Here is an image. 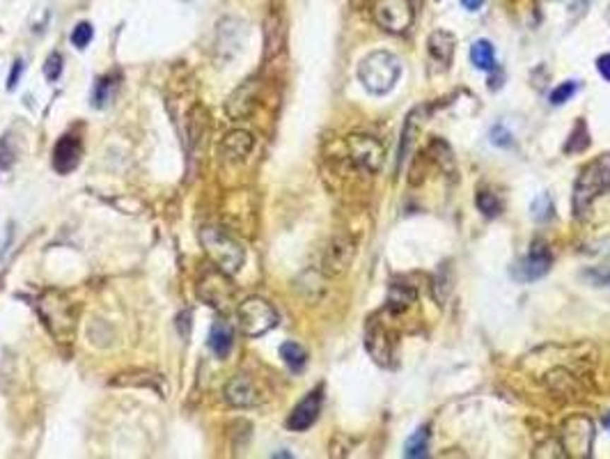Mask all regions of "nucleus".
Masks as SVG:
<instances>
[{
	"label": "nucleus",
	"instance_id": "7",
	"mask_svg": "<svg viewBox=\"0 0 610 459\" xmlns=\"http://www.w3.org/2000/svg\"><path fill=\"white\" fill-rule=\"evenodd\" d=\"M347 150H349V161L354 163V168H358L365 174H376L385 161L383 145L374 141L372 136H363V133L349 136Z\"/></svg>",
	"mask_w": 610,
	"mask_h": 459
},
{
	"label": "nucleus",
	"instance_id": "16",
	"mask_svg": "<svg viewBox=\"0 0 610 459\" xmlns=\"http://www.w3.org/2000/svg\"><path fill=\"white\" fill-rule=\"evenodd\" d=\"M551 264H553V255L549 251V246L544 242H537L532 246L530 255L525 257V262L521 266L523 280H537V278H542V275H546Z\"/></svg>",
	"mask_w": 610,
	"mask_h": 459
},
{
	"label": "nucleus",
	"instance_id": "3",
	"mask_svg": "<svg viewBox=\"0 0 610 459\" xmlns=\"http://www.w3.org/2000/svg\"><path fill=\"white\" fill-rule=\"evenodd\" d=\"M606 191H610V161L606 156H602V159L585 165L574 184V198H571L574 216L585 218L587 211L592 209L594 200L602 198Z\"/></svg>",
	"mask_w": 610,
	"mask_h": 459
},
{
	"label": "nucleus",
	"instance_id": "29",
	"mask_svg": "<svg viewBox=\"0 0 610 459\" xmlns=\"http://www.w3.org/2000/svg\"><path fill=\"white\" fill-rule=\"evenodd\" d=\"M9 143H12V136H9V133L0 138V168H3V170H7L9 165L16 161V150H12Z\"/></svg>",
	"mask_w": 610,
	"mask_h": 459
},
{
	"label": "nucleus",
	"instance_id": "15",
	"mask_svg": "<svg viewBox=\"0 0 610 459\" xmlns=\"http://www.w3.org/2000/svg\"><path fill=\"white\" fill-rule=\"evenodd\" d=\"M257 104V83L246 81L241 88H237L225 101V110L232 119H244L255 110Z\"/></svg>",
	"mask_w": 610,
	"mask_h": 459
},
{
	"label": "nucleus",
	"instance_id": "34",
	"mask_svg": "<svg viewBox=\"0 0 610 459\" xmlns=\"http://www.w3.org/2000/svg\"><path fill=\"white\" fill-rule=\"evenodd\" d=\"M461 5H464L468 12H477V9L484 5V0H461Z\"/></svg>",
	"mask_w": 610,
	"mask_h": 459
},
{
	"label": "nucleus",
	"instance_id": "1",
	"mask_svg": "<svg viewBox=\"0 0 610 459\" xmlns=\"http://www.w3.org/2000/svg\"><path fill=\"white\" fill-rule=\"evenodd\" d=\"M40 319L44 326L49 328V333L58 340V342H71L76 335V324H78V308L67 294L58 290H46L35 303Z\"/></svg>",
	"mask_w": 610,
	"mask_h": 459
},
{
	"label": "nucleus",
	"instance_id": "24",
	"mask_svg": "<svg viewBox=\"0 0 610 459\" xmlns=\"http://www.w3.org/2000/svg\"><path fill=\"white\" fill-rule=\"evenodd\" d=\"M415 131H418V110L406 117V126H404V136H402V147H400V163L406 159V150L411 147Z\"/></svg>",
	"mask_w": 610,
	"mask_h": 459
},
{
	"label": "nucleus",
	"instance_id": "23",
	"mask_svg": "<svg viewBox=\"0 0 610 459\" xmlns=\"http://www.w3.org/2000/svg\"><path fill=\"white\" fill-rule=\"evenodd\" d=\"M587 145H590V133H587V126H585V122H583V119H578V124H576V131L571 133V141L567 143L565 152H567V154H571V152H585V150H587Z\"/></svg>",
	"mask_w": 610,
	"mask_h": 459
},
{
	"label": "nucleus",
	"instance_id": "13",
	"mask_svg": "<svg viewBox=\"0 0 610 459\" xmlns=\"http://www.w3.org/2000/svg\"><path fill=\"white\" fill-rule=\"evenodd\" d=\"M365 347H367L369 356H372L378 365H388V361H390V338H388L385 326L376 317L367 321Z\"/></svg>",
	"mask_w": 610,
	"mask_h": 459
},
{
	"label": "nucleus",
	"instance_id": "28",
	"mask_svg": "<svg viewBox=\"0 0 610 459\" xmlns=\"http://www.w3.org/2000/svg\"><path fill=\"white\" fill-rule=\"evenodd\" d=\"M532 216L537 218V220H549V218L553 216V202H551V198L546 196V193H542V196L534 200Z\"/></svg>",
	"mask_w": 610,
	"mask_h": 459
},
{
	"label": "nucleus",
	"instance_id": "2",
	"mask_svg": "<svg viewBox=\"0 0 610 459\" xmlns=\"http://www.w3.org/2000/svg\"><path fill=\"white\" fill-rule=\"evenodd\" d=\"M402 76V62L390 51H372L358 64V81L369 95H388Z\"/></svg>",
	"mask_w": 610,
	"mask_h": 459
},
{
	"label": "nucleus",
	"instance_id": "8",
	"mask_svg": "<svg viewBox=\"0 0 610 459\" xmlns=\"http://www.w3.org/2000/svg\"><path fill=\"white\" fill-rule=\"evenodd\" d=\"M374 21L385 32L402 35L413 23V5L409 0H378L374 5Z\"/></svg>",
	"mask_w": 610,
	"mask_h": 459
},
{
	"label": "nucleus",
	"instance_id": "22",
	"mask_svg": "<svg viewBox=\"0 0 610 459\" xmlns=\"http://www.w3.org/2000/svg\"><path fill=\"white\" fill-rule=\"evenodd\" d=\"M415 301V290L413 287H402L395 285L390 290V299H388V308L390 310H406Z\"/></svg>",
	"mask_w": 610,
	"mask_h": 459
},
{
	"label": "nucleus",
	"instance_id": "32",
	"mask_svg": "<svg viewBox=\"0 0 610 459\" xmlns=\"http://www.w3.org/2000/svg\"><path fill=\"white\" fill-rule=\"evenodd\" d=\"M21 73H23V60H16V62H14V67H12V71H9V78H7V88H9V90H14V85L18 83V78H21Z\"/></svg>",
	"mask_w": 610,
	"mask_h": 459
},
{
	"label": "nucleus",
	"instance_id": "26",
	"mask_svg": "<svg viewBox=\"0 0 610 459\" xmlns=\"http://www.w3.org/2000/svg\"><path fill=\"white\" fill-rule=\"evenodd\" d=\"M92 37H95V28H92V23L80 21L76 28H73V32H71V44L83 51L92 42Z\"/></svg>",
	"mask_w": 610,
	"mask_h": 459
},
{
	"label": "nucleus",
	"instance_id": "11",
	"mask_svg": "<svg viewBox=\"0 0 610 459\" xmlns=\"http://www.w3.org/2000/svg\"><path fill=\"white\" fill-rule=\"evenodd\" d=\"M321 391H312L308 393L305 398L297 404V407L292 409L289 418H287V427L294 429V431H305L310 429L314 422H317L319 418V411H321Z\"/></svg>",
	"mask_w": 610,
	"mask_h": 459
},
{
	"label": "nucleus",
	"instance_id": "17",
	"mask_svg": "<svg viewBox=\"0 0 610 459\" xmlns=\"http://www.w3.org/2000/svg\"><path fill=\"white\" fill-rule=\"evenodd\" d=\"M232 345H234V330L227 321L218 319L214 321V326L209 330V347L218 358H225L229 352H232Z\"/></svg>",
	"mask_w": 610,
	"mask_h": 459
},
{
	"label": "nucleus",
	"instance_id": "9",
	"mask_svg": "<svg viewBox=\"0 0 610 459\" xmlns=\"http://www.w3.org/2000/svg\"><path fill=\"white\" fill-rule=\"evenodd\" d=\"M223 398L229 407H234V409H251L264 402V393L260 391V386H257L253 376L234 374L232 379L225 383Z\"/></svg>",
	"mask_w": 610,
	"mask_h": 459
},
{
	"label": "nucleus",
	"instance_id": "25",
	"mask_svg": "<svg viewBox=\"0 0 610 459\" xmlns=\"http://www.w3.org/2000/svg\"><path fill=\"white\" fill-rule=\"evenodd\" d=\"M576 90H578V83L576 81H565L562 83V85H558L556 90L551 92V104L553 106H562V104H567V101L571 99L576 95Z\"/></svg>",
	"mask_w": 610,
	"mask_h": 459
},
{
	"label": "nucleus",
	"instance_id": "27",
	"mask_svg": "<svg viewBox=\"0 0 610 459\" xmlns=\"http://www.w3.org/2000/svg\"><path fill=\"white\" fill-rule=\"evenodd\" d=\"M477 207L482 209L486 216H496L498 211H501V202H498V198L494 196V193H489V191H479V196H477Z\"/></svg>",
	"mask_w": 610,
	"mask_h": 459
},
{
	"label": "nucleus",
	"instance_id": "5",
	"mask_svg": "<svg viewBox=\"0 0 610 459\" xmlns=\"http://www.w3.org/2000/svg\"><path fill=\"white\" fill-rule=\"evenodd\" d=\"M237 319H239V328H241L244 335L260 338L278 326V310H275L269 301H264L260 297H251L244 303H239Z\"/></svg>",
	"mask_w": 610,
	"mask_h": 459
},
{
	"label": "nucleus",
	"instance_id": "14",
	"mask_svg": "<svg viewBox=\"0 0 610 459\" xmlns=\"http://www.w3.org/2000/svg\"><path fill=\"white\" fill-rule=\"evenodd\" d=\"M80 156H83V145H80L78 138L76 136H62L53 150V168L60 174H67L80 163Z\"/></svg>",
	"mask_w": 610,
	"mask_h": 459
},
{
	"label": "nucleus",
	"instance_id": "31",
	"mask_svg": "<svg viewBox=\"0 0 610 459\" xmlns=\"http://www.w3.org/2000/svg\"><path fill=\"white\" fill-rule=\"evenodd\" d=\"M113 81H108V78H101L99 83H97V90H95V106L97 108H104L108 101H110V95H113Z\"/></svg>",
	"mask_w": 610,
	"mask_h": 459
},
{
	"label": "nucleus",
	"instance_id": "19",
	"mask_svg": "<svg viewBox=\"0 0 610 459\" xmlns=\"http://www.w3.org/2000/svg\"><path fill=\"white\" fill-rule=\"evenodd\" d=\"M470 62L482 71H494L496 69V51L494 44L489 40H477L470 46Z\"/></svg>",
	"mask_w": 610,
	"mask_h": 459
},
{
	"label": "nucleus",
	"instance_id": "6",
	"mask_svg": "<svg viewBox=\"0 0 610 459\" xmlns=\"http://www.w3.org/2000/svg\"><path fill=\"white\" fill-rule=\"evenodd\" d=\"M198 294L207 306L225 312L232 308L234 301V285L229 280V273L216 269H207L198 282Z\"/></svg>",
	"mask_w": 610,
	"mask_h": 459
},
{
	"label": "nucleus",
	"instance_id": "33",
	"mask_svg": "<svg viewBox=\"0 0 610 459\" xmlns=\"http://www.w3.org/2000/svg\"><path fill=\"white\" fill-rule=\"evenodd\" d=\"M597 69H599V73H602L606 81H610V53L602 55V58L597 60Z\"/></svg>",
	"mask_w": 610,
	"mask_h": 459
},
{
	"label": "nucleus",
	"instance_id": "30",
	"mask_svg": "<svg viewBox=\"0 0 610 459\" xmlns=\"http://www.w3.org/2000/svg\"><path fill=\"white\" fill-rule=\"evenodd\" d=\"M60 73H62V55L51 53L49 58H46V64H44V76L49 81H58Z\"/></svg>",
	"mask_w": 610,
	"mask_h": 459
},
{
	"label": "nucleus",
	"instance_id": "21",
	"mask_svg": "<svg viewBox=\"0 0 610 459\" xmlns=\"http://www.w3.org/2000/svg\"><path fill=\"white\" fill-rule=\"evenodd\" d=\"M280 358L292 372H301L308 363V352L299 342H285L280 345Z\"/></svg>",
	"mask_w": 610,
	"mask_h": 459
},
{
	"label": "nucleus",
	"instance_id": "4",
	"mask_svg": "<svg viewBox=\"0 0 610 459\" xmlns=\"http://www.w3.org/2000/svg\"><path fill=\"white\" fill-rule=\"evenodd\" d=\"M200 242L205 246V253L209 255V260L214 262L220 271L225 273H237L241 271V266L246 262V251L241 242L237 237H232L223 227H202L200 230Z\"/></svg>",
	"mask_w": 610,
	"mask_h": 459
},
{
	"label": "nucleus",
	"instance_id": "10",
	"mask_svg": "<svg viewBox=\"0 0 610 459\" xmlns=\"http://www.w3.org/2000/svg\"><path fill=\"white\" fill-rule=\"evenodd\" d=\"M354 242H351L349 237L345 234H337L330 239V244L326 246V251H323V257H321V271L330 275V278H335V275H342L347 269L351 260H354Z\"/></svg>",
	"mask_w": 610,
	"mask_h": 459
},
{
	"label": "nucleus",
	"instance_id": "20",
	"mask_svg": "<svg viewBox=\"0 0 610 459\" xmlns=\"http://www.w3.org/2000/svg\"><path fill=\"white\" fill-rule=\"evenodd\" d=\"M427 453H429V427H418L409 436V441H406L404 455L420 459V457H427Z\"/></svg>",
	"mask_w": 610,
	"mask_h": 459
},
{
	"label": "nucleus",
	"instance_id": "12",
	"mask_svg": "<svg viewBox=\"0 0 610 459\" xmlns=\"http://www.w3.org/2000/svg\"><path fill=\"white\" fill-rule=\"evenodd\" d=\"M253 136L248 131H241V129H237V131H229L223 141H220L218 145V156L220 161L225 163H241L248 159V154L253 152Z\"/></svg>",
	"mask_w": 610,
	"mask_h": 459
},
{
	"label": "nucleus",
	"instance_id": "18",
	"mask_svg": "<svg viewBox=\"0 0 610 459\" xmlns=\"http://www.w3.org/2000/svg\"><path fill=\"white\" fill-rule=\"evenodd\" d=\"M455 35L448 32V30H433L429 35V53L431 58H436L441 64H448L452 62V55H455Z\"/></svg>",
	"mask_w": 610,
	"mask_h": 459
}]
</instances>
